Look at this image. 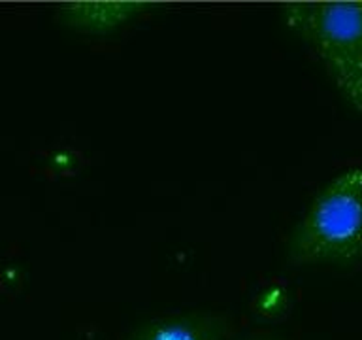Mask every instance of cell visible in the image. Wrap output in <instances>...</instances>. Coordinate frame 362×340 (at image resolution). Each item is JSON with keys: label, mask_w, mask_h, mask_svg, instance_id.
Masks as SVG:
<instances>
[{"label": "cell", "mask_w": 362, "mask_h": 340, "mask_svg": "<svg viewBox=\"0 0 362 340\" xmlns=\"http://www.w3.org/2000/svg\"><path fill=\"white\" fill-rule=\"evenodd\" d=\"M153 8L149 2H70L59 8V19L79 33L104 34L124 27Z\"/></svg>", "instance_id": "cell-4"}, {"label": "cell", "mask_w": 362, "mask_h": 340, "mask_svg": "<svg viewBox=\"0 0 362 340\" xmlns=\"http://www.w3.org/2000/svg\"><path fill=\"white\" fill-rule=\"evenodd\" d=\"M225 316L208 310L174 312L141 323L124 340H223Z\"/></svg>", "instance_id": "cell-3"}, {"label": "cell", "mask_w": 362, "mask_h": 340, "mask_svg": "<svg viewBox=\"0 0 362 340\" xmlns=\"http://www.w3.org/2000/svg\"><path fill=\"white\" fill-rule=\"evenodd\" d=\"M247 340H281V339H274V336H253V339Z\"/></svg>", "instance_id": "cell-5"}, {"label": "cell", "mask_w": 362, "mask_h": 340, "mask_svg": "<svg viewBox=\"0 0 362 340\" xmlns=\"http://www.w3.org/2000/svg\"><path fill=\"white\" fill-rule=\"evenodd\" d=\"M283 17L315 51L339 95L362 110V2L287 4Z\"/></svg>", "instance_id": "cell-2"}, {"label": "cell", "mask_w": 362, "mask_h": 340, "mask_svg": "<svg viewBox=\"0 0 362 340\" xmlns=\"http://www.w3.org/2000/svg\"><path fill=\"white\" fill-rule=\"evenodd\" d=\"M362 259V169L330 180L287 242L291 265H353Z\"/></svg>", "instance_id": "cell-1"}]
</instances>
